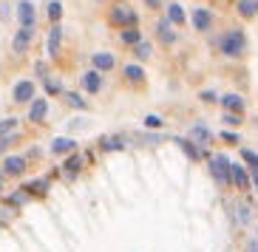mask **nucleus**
Instances as JSON below:
<instances>
[{"mask_svg": "<svg viewBox=\"0 0 258 252\" xmlns=\"http://www.w3.org/2000/svg\"><path fill=\"white\" fill-rule=\"evenodd\" d=\"M62 97H66V102H69L71 108H77V111H85V108H88V105H85L83 97H80V94H74V91H66Z\"/></svg>", "mask_w": 258, "mask_h": 252, "instance_id": "obj_30", "label": "nucleus"}, {"mask_svg": "<svg viewBox=\"0 0 258 252\" xmlns=\"http://www.w3.org/2000/svg\"><path fill=\"white\" fill-rule=\"evenodd\" d=\"M119 40L125 43V46H131V48L142 43V37H139V31H137V29H122V37H119Z\"/></svg>", "mask_w": 258, "mask_h": 252, "instance_id": "obj_28", "label": "nucleus"}, {"mask_svg": "<svg viewBox=\"0 0 258 252\" xmlns=\"http://www.w3.org/2000/svg\"><path fill=\"white\" fill-rule=\"evenodd\" d=\"M156 34H159V40L165 43V46H170V43H176V31H173V23L170 20H159V26H156Z\"/></svg>", "mask_w": 258, "mask_h": 252, "instance_id": "obj_22", "label": "nucleus"}, {"mask_svg": "<svg viewBox=\"0 0 258 252\" xmlns=\"http://www.w3.org/2000/svg\"><path fill=\"white\" fill-rule=\"evenodd\" d=\"M230 218H233L235 227H252V218H255V204H250L247 199H235L230 204Z\"/></svg>", "mask_w": 258, "mask_h": 252, "instance_id": "obj_3", "label": "nucleus"}, {"mask_svg": "<svg viewBox=\"0 0 258 252\" xmlns=\"http://www.w3.org/2000/svg\"><path fill=\"white\" fill-rule=\"evenodd\" d=\"M31 40H34V29H20L15 34V43H12V48H15V54H26L31 48Z\"/></svg>", "mask_w": 258, "mask_h": 252, "instance_id": "obj_18", "label": "nucleus"}, {"mask_svg": "<svg viewBox=\"0 0 258 252\" xmlns=\"http://www.w3.org/2000/svg\"><path fill=\"white\" fill-rule=\"evenodd\" d=\"M145 6H148V9H159L162 0H145Z\"/></svg>", "mask_w": 258, "mask_h": 252, "instance_id": "obj_40", "label": "nucleus"}, {"mask_svg": "<svg viewBox=\"0 0 258 252\" xmlns=\"http://www.w3.org/2000/svg\"><path fill=\"white\" fill-rule=\"evenodd\" d=\"M102 88H105V79H102V74H99V71H85L83 74V91L85 94H99L102 91Z\"/></svg>", "mask_w": 258, "mask_h": 252, "instance_id": "obj_14", "label": "nucleus"}, {"mask_svg": "<svg viewBox=\"0 0 258 252\" xmlns=\"http://www.w3.org/2000/svg\"><path fill=\"white\" fill-rule=\"evenodd\" d=\"M3 187H6V176L0 173V199H3Z\"/></svg>", "mask_w": 258, "mask_h": 252, "instance_id": "obj_41", "label": "nucleus"}, {"mask_svg": "<svg viewBox=\"0 0 258 252\" xmlns=\"http://www.w3.org/2000/svg\"><path fill=\"white\" fill-rule=\"evenodd\" d=\"M23 190L29 193L31 199H46L48 190H51V182H48L46 176H43V179H31L29 184H23Z\"/></svg>", "mask_w": 258, "mask_h": 252, "instance_id": "obj_13", "label": "nucleus"}, {"mask_svg": "<svg viewBox=\"0 0 258 252\" xmlns=\"http://www.w3.org/2000/svg\"><path fill=\"white\" fill-rule=\"evenodd\" d=\"M69 153H77V139L71 136L51 139V156H69Z\"/></svg>", "mask_w": 258, "mask_h": 252, "instance_id": "obj_15", "label": "nucleus"}, {"mask_svg": "<svg viewBox=\"0 0 258 252\" xmlns=\"http://www.w3.org/2000/svg\"><path fill=\"white\" fill-rule=\"evenodd\" d=\"M241 159H244V167L250 170H258V153L252 150V147H241Z\"/></svg>", "mask_w": 258, "mask_h": 252, "instance_id": "obj_26", "label": "nucleus"}, {"mask_svg": "<svg viewBox=\"0 0 258 252\" xmlns=\"http://www.w3.org/2000/svg\"><path fill=\"white\" fill-rule=\"evenodd\" d=\"M15 130H17V119H15V116H9V119H0V139L12 136Z\"/></svg>", "mask_w": 258, "mask_h": 252, "instance_id": "obj_29", "label": "nucleus"}, {"mask_svg": "<svg viewBox=\"0 0 258 252\" xmlns=\"http://www.w3.org/2000/svg\"><path fill=\"white\" fill-rule=\"evenodd\" d=\"M221 105H224V111H227V114H244L247 102H244L241 94H224V97H221Z\"/></svg>", "mask_w": 258, "mask_h": 252, "instance_id": "obj_20", "label": "nucleus"}, {"mask_svg": "<svg viewBox=\"0 0 258 252\" xmlns=\"http://www.w3.org/2000/svg\"><path fill=\"white\" fill-rule=\"evenodd\" d=\"M48 17H51V23H57V20L62 17V3L60 0H51V3H48Z\"/></svg>", "mask_w": 258, "mask_h": 252, "instance_id": "obj_33", "label": "nucleus"}, {"mask_svg": "<svg viewBox=\"0 0 258 252\" xmlns=\"http://www.w3.org/2000/svg\"><path fill=\"white\" fill-rule=\"evenodd\" d=\"M173 142H176L179 147H182L184 156H187L190 161H202V159H207V150H205V147H199L196 142H190L187 136H176Z\"/></svg>", "mask_w": 258, "mask_h": 252, "instance_id": "obj_9", "label": "nucleus"}, {"mask_svg": "<svg viewBox=\"0 0 258 252\" xmlns=\"http://www.w3.org/2000/svg\"><path fill=\"white\" fill-rule=\"evenodd\" d=\"M137 20H139V17L134 15L128 6H116L114 12H111V23L125 26V29H137Z\"/></svg>", "mask_w": 258, "mask_h": 252, "instance_id": "obj_11", "label": "nucleus"}, {"mask_svg": "<svg viewBox=\"0 0 258 252\" xmlns=\"http://www.w3.org/2000/svg\"><path fill=\"white\" fill-rule=\"evenodd\" d=\"M219 48H221L224 57H230V60L241 57L244 48H247V37H244V31H227V34L219 40Z\"/></svg>", "mask_w": 258, "mask_h": 252, "instance_id": "obj_2", "label": "nucleus"}, {"mask_svg": "<svg viewBox=\"0 0 258 252\" xmlns=\"http://www.w3.org/2000/svg\"><path fill=\"white\" fill-rule=\"evenodd\" d=\"M97 147L102 153H122L128 147V139L122 136V133H108V136H99Z\"/></svg>", "mask_w": 258, "mask_h": 252, "instance_id": "obj_7", "label": "nucleus"}, {"mask_svg": "<svg viewBox=\"0 0 258 252\" xmlns=\"http://www.w3.org/2000/svg\"><path fill=\"white\" fill-rule=\"evenodd\" d=\"M207 170H210L213 182L219 187H230V170H233V161H230L227 153H210L207 156Z\"/></svg>", "mask_w": 258, "mask_h": 252, "instance_id": "obj_1", "label": "nucleus"}, {"mask_svg": "<svg viewBox=\"0 0 258 252\" xmlns=\"http://www.w3.org/2000/svg\"><path fill=\"white\" fill-rule=\"evenodd\" d=\"M60 40H62V31H60V26L54 23L51 31H48V54H51V57L60 54Z\"/></svg>", "mask_w": 258, "mask_h": 252, "instance_id": "obj_24", "label": "nucleus"}, {"mask_svg": "<svg viewBox=\"0 0 258 252\" xmlns=\"http://www.w3.org/2000/svg\"><path fill=\"white\" fill-rule=\"evenodd\" d=\"M0 201H3V207H6V210H12V213H17V210H23L26 204H31V196L23 190V187H17L15 193H9V196H3Z\"/></svg>", "mask_w": 258, "mask_h": 252, "instance_id": "obj_8", "label": "nucleus"}, {"mask_svg": "<svg viewBox=\"0 0 258 252\" xmlns=\"http://www.w3.org/2000/svg\"><path fill=\"white\" fill-rule=\"evenodd\" d=\"M17 139H20V136H17V133H12V136H6V139H0V156H3V153H6L9 147L15 145Z\"/></svg>", "mask_w": 258, "mask_h": 252, "instance_id": "obj_36", "label": "nucleus"}, {"mask_svg": "<svg viewBox=\"0 0 258 252\" xmlns=\"http://www.w3.org/2000/svg\"><path fill=\"white\" fill-rule=\"evenodd\" d=\"M199 100H202V102H216V100H219V94L210 91V88H205V91L199 94Z\"/></svg>", "mask_w": 258, "mask_h": 252, "instance_id": "obj_37", "label": "nucleus"}, {"mask_svg": "<svg viewBox=\"0 0 258 252\" xmlns=\"http://www.w3.org/2000/svg\"><path fill=\"white\" fill-rule=\"evenodd\" d=\"M221 142H224V145H241V133H235V130H224V133H221Z\"/></svg>", "mask_w": 258, "mask_h": 252, "instance_id": "obj_34", "label": "nucleus"}, {"mask_svg": "<svg viewBox=\"0 0 258 252\" xmlns=\"http://www.w3.org/2000/svg\"><path fill=\"white\" fill-rule=\"evenodd\" d=\"M17 20H20L23 29H34V6H31V0L17 3Z\"/></svg>", "mask_w": 258, "mask_h": 252, "instance_id": "obj_17", "label": "nucleus"}, {"mask_svg": "<svg viewBox=\"0 0 258 252\" xmlns=\"http://www.w3.org/2000/svg\"><path fill=\"white\" fill-rule=\"evenodd\" d=\"M34 94H37L34 79H20V82L15 85V91H12V100H15L17 105H31V102L37 100Z\"/></svg>", "mask_w": 258, "mask_h": 252, "instance_id": "obj_6", "label": "nucleus"}, {"mask_svg": "<svg viewBox=\"0 0 258 252\" xmlns=\"http://www.w3.org/2000/svg\"><path fill=\"white\" fill-rule=\"evenodd\" d=\"M145 128H162L159 116H145Z\"/></svg>", "mask_w": 258, "mask_h": 252, "instance_id": "obj_38", "label": "nucleus"}, {"mask_svg": "<svg viewBox=\"0 0 258 252\" xmlns=\"http://www.w3.org/2000/svg\"><path fill=\"white\" fill-rule=\"evenodd\" d=\"M91 65H94V71H99V74H105V71H114V65H116V57L111 51H97L91 57Z\"/></svg>", "mask_w": 258, "mask_h": 252, "instance_id": "obj_16", "label": "nucleus"}, {"mask_svg": "<svg viewBox=\"0 0 258 252\" xmlns=\"http://www.w3.org/2000/svg\"><path fill=\"white\" fill-rule=\"evenodd\" d=\"M252 187L258 190V170H252Z\"/></svg>", "mask_w": 258, "mask_h": 252, "instance_id": "obj_42", "label": "nucleus"}, {"mask_svg": "<svg viewBox=\"0 0 258 252\" xmlns=\"http://www.w3.org/2000/svg\"><path fill=\"white\" fill-rule=\"evenodd\" d=\"M122 76H125L131 85H145V79H148V76H145V68H142V65H137V62L125 65V68H122Z\"/></svg>", "mask_w": 258, "mask_h": 252, "instance_id": "obj_21", "label": "nucleus"}, {"mask_svg": "<svg viewBox=\"0 0 258 252\" xmlns=\"http://www.w3.org/2000/svg\"><path fill=\"white\" fill-rule=\"evenodd\" d=\"M187 139H190V142H196L199 147H207V145L213 142V130L207 128V125L196 122V125H190V130H187Z\"/></svg>", "mask_w": 258, "mask_h": 252, "instance_id": "obj_10", "label": "nucleus"}, {"mask_svg": "<svg viewBox=\"0 0 258 252\" xmlns=\"http://www.w3.org/2000/svg\"><path fill=\"white\" fill-rule=\"evenodd\" d=\"M221 122L230 125V128H238V125L244 122V114H224V116H221Z\"/></svg>", "mask_w": 258, "mask_h": 252, "instance_id": "obj_35", "label": "nucleus"}, {"mask_svg": "<svg viewBox=\"0 0 258 252\" xmlns=\"http://www.w3.org/2000/svg\"><path fill=\"white\" fill-rule=\"evenodd\" d=\"M193 26H196L199 31H210V26H213V15L207 12V9H196V12H193Z\"/></svg>", "mask_w": 258, "mask_h": 252, "instance_id": "obj_23", "label": "nucleus"}, {"mask_svg": "<svg viewBox=\"0 0 258 252\" xmlns=\"http://www.w3.org/2000/svg\"><path fill=\"white\" fill-rule=\"evenodd\" d=\"M230 187L238 193H247L252 187V173L238 161H233V170H230Z\"/></svg>", "mask_w": 258, "mask_h": 252, "instance_id": "obj_5", "label": "nucleus"}, {"mask_svg": "<svg viewBox=\"0 0 258 252\" xmlns=\"http://www.w3.org/2000/svg\"><path fill=\"white\" fill-rule=\"evenodd\" d=\"M80 173H83V156L80 153H71L69 159L62 161V176H66V182H74Z\"/></svg>", "mask_w": 258, "mask_h": 252, "instance_id": "obj_12", "label": "nucleus"}, {"mask_svg": "<svg viewBox=\"0 0 258 252\" xmlns=\"http://www.w3.org/2000/svg\"><path fill=\"white\" fill-rule=\"evenodd\" d=\"M247 252H258V235L255 238H247Z\"/></svg>", "mask_w": 258, "mask_h": 252, "instance_id": "obj_39", "label": "nucleus"}, {"mask_svg": "<svg viewBox=\"0 0 258 252\" xmlns=\"http://www.w3.org/2000/svg\"><path fill=\"white\" fill-rule=\"evenodd\" d=\"M238 12H241V17H247V20L258 17V0H238Z\"/></svg>", "mask_w": 258, "mask_h": 252, "instance_id": "obj_25", "label": "nucleus"}, {"mask_svg": "<svg viewBox=\"0 0 258 252\" xmlns=\"http://www.w3.org/2000/svg\"><path fill=\"white\" fill-rule=\"evenodd\" d=\"M46 116H48V100H34L29 105V122L40 125L46 122Z\"/></svg>", "mask_w": 258, "mask_h": 252, "instance_id": "obj_19", "label": "nucleus"}, {"mask_svg": "<svg viewBox=\"0 0 258 252\" xmlns=\"http://www.w3.org/2000/svg\"><path fill=\"white\" fill-rule=\"evenodd\" d=\"M134 54H137V60H151L153 48L151 43H139V46H134Z\"/></svg>", "mask_w": 258, "mask_h": 252, "instance_id": "obj_31", "label": "nucleus"}, {"mask_svg": "<svg viewBox=\"0 0 258 252\" xmlns=\"http://www.w3.org/2000/svg\"><path fill=\"white\" fill-rule=\"evenodd\" d=\"M46 94L48 97H60V94H66L62 91V82L60 79H46Z\"/></svg>", "mask_w": 258, "mask_h": 252, "instance_id": "obj_32", "label": "nucleus"}, {"mask_svg": "<svg viewBox=\"0 0 258 252\" xmlns=\"http://www.w3.org/2000/svg\"><path fill=\"white\" fill-rule=\"evenodd\" d=\"M167 20H170L173 26H182L184 20H187V17H184V9L179 6V3H173V6L167 9Z\"/></svg>", "mask_w": 258, "mask_h": 252, "instance_id": "obj_27", "label": "nucleus"}, {"mask_svg": "<svg viewBox=\"0 0 258 252\" xmlns=\"http://www.w3.org/2000/svg\"><path fill=\"white\" fill-rule=\"evenodd\" d=\"M26 170H29V159H26V156H17V153H9V156H3L0 173H3L6 179H23Z\"/></svg>", "mask_w": 258, "mask_h": 252, "instance_id": "obj_4", "label": "nucleus"}]
</instances>
